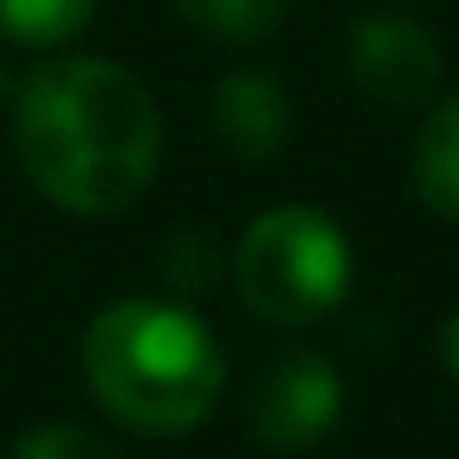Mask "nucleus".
<instances>
[{
    "label": "nucleus",
    "mask_w": 459,
    "mask_h": 459,
    "mask_svg": "<svg viewBox=\"0 0 459 459\" xmlns=\"http://www.w3.org/2000/svg\"><path fill=\"white\" fill-rule=\"evenodd\" d=\"M18 165L65 212L107 218L142 201L160 171V112L112 59L71 54L18 89Z\"/></svg>",
    "instance_id": "f257e3e1"
},
{
    "label": "nucleus",
    "mask_w": 459,
    "mask_h": 459,
    "mask_svg": "<svg viewBox=\"0 0 459 459\" xmlns=\"http://www.w3.org/2000/svg\"><path fill=\"white\" fill-rule=\"evenodd\" d=\"M82 377L118 424L183 436L224 394V353L195 312L171 300H112L82 330Z\"/></svg>",
    "instance_id": "f03ea898"
},
{
    "label": "nucleus",
    "mask_w": 459,
    "mask_h": 459,
    "mask_svg": "<svg viewBox=\"0 0 459 459\" xmlns=\"http://www.w3.org/2000/svg\"><path fill=\"white\" fill-rule=\"evenodd\" d=\"M353 277V254L336 218L318 206H271L242 230L236 289L242 307L265 325H312L325 318Z\"/></svg>",
    "instance_id": "7ed1b4c3"
},
{
    "label": "nucleus",
    "mask_w": 459,
    "mask_h": 459,
    "mask_svg": "<svg viewBox=\"0 0 459 459\" xmlns=\"http://www.w3.org/2000/svg\"><path fill=\"white\" fill-rule=\"evenodd\" d=\"M342 412V377L336 365L318 359V353H283L271 365L254 389V406H247V424L265 447L277 454H300L318 436L336 424Z\"/></svg>",
    "instance_id": "20e7f679"
},
{
    "label": "nucleus",
    "mask_w": 459,
    "mask_h": 459,
    "mask_svg": "<svg viewBox=\"0 0 459 459\" xmlns=\"http://www.w3.org/2000/svg\"><path fill=\"white\" fill-rule=\"evenodd\" d=\"M348 71L377 107H419L442 82V54L424 24L371 13L348 30Z\"/></svg>",
    "instance_id": "39448f33"
},
{
    "label": "nucleus",
    "mask_w": 459,
    "mask_h": 459,
    "mask_svg": "<svg viewBox=\"0 0 459 459\" xmlns=\"http://www.w3.org/2000/svg\"><path fill=\"white\" fill-rule=\"evenodd\" d=\"M212 130L224 135L230 153L242 160H271L289 135V95L271 71H230L212 95Z\"/></svg>",
    "instance_id": "423d86ee"
},
{
    "label": "nucleus",
    "mask_w": 459,
    "mask_h": 459,
    "mask_svg": "<svg viewBox=\"0 0 459 459\" xmlns=\"http://www.w3.org/2000/svg\"><path fill=\"white\" fill-rule=\"evenodd\" d=\"M412 183L419 201L436 218L459 224V95L442 100L430 112V124L419 130V153H412Z\"/></svg>",
    "instance_id": "0eeeda50"
},
{
    "label": "nucleus",
    "mask_w": 459,
    "mask_h": 459,
    "mask_svg": "<svg viewBox=\"0 0 459 459\" xmlns=\"http://www.w3.org/2000/svg\"><path fill=\"white\" fill-rule=\"evenodd\" d=\"M177 13L212 41H265L289 18V0H177Z\"/></svg>",
    "instance_id": "6e6552de"
},
{
    "label": "nucleus",
    "mask_w": 459,
    "mask_h": 459,
    "mask_svg": "<svg viewBox=\"0 0 459 459\" xmlns=\"http://www.w3.org/2000/svg\"><path fill=\"white\" fill-rule=\"evenodd\" d=\"M95 18V0H0V36L24 48H59Z\"/></svg>",
    "instance_id": "1a4fd4ad"
},
{
    "label": "nucleus",
    "mask_w": 459,
    "mask_h": 459,
    "mask_svg": "<svg viewBox=\"0 0 459 459\" xmlns=\"http://www.w3.org/2000/svg\"><path fill=\"white\" fill-rule=\"evenodd\" d=\"M13 459H118V454L82 424H41V430L18 436Z\"/></svg>",
    "instance_id": "9d476101"
},
{
    "label": "nucleus",
    "mask_w": 459,
    "mask_h": 459,
    "mask_svg": "<svg viewBox=\"0 0 459 459\" xmlns=\"http://www.w3.org/2000/svg\"><path fill=\"white\" fill-rule=\"evenodd\" d=\"M436 348H442L447 377L459 383V312H447V318H442V330H436Z\"/></svg>",
    "instance_id": "9b49d317"
}]
</instances>
